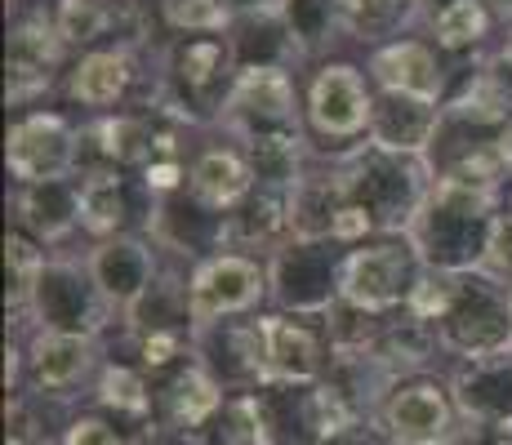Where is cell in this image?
<instances>
[{"label": "cell", "instance_id": "cell-1", "mask_svg": "<svg viewBox=\"0 0 512 445\" xmlns=\"http://www.w3.org/2000/svg\"><path fill=\"white\" fill-rule=\"evenodd\" d=\"M504 196L508 192L459 183V178H432L428 201L419 205L406 236L432 272H472L486 259V241L495 214L504 210Z\"/></svg>", "mask_w": 512, "mask_h": 445}, {"label": "cell", "instance_id": "cell-2", "mask_svg": "<svg viewBox=\"0 0 512 445\" xmlns=\"http://www.w3.org/2000/svg\"><path fill=\"white\" fill-rule=\"evenodd\" d=\"M241 76V63L232 54L228 32L223 36H179L165 49L156 103L170 107L192 130H214L223 121V107L232 98V85Z\"/></svg>", "mask_w": 512, "mask_h": 445}, {"label": "cell", "instance_id": "cell-3", "mask_svg": "<svg viewBox=\"0 0 512 445\" xmlns=\"http://www.w3.org/2000/svg\"><path fill=\"white\" fill-rule=\"evenodd\" d=\"M343 187H348V205L366 210L374 232L388 236L415 223L419 205L432 192V170L423 156H401L361 143L343 152Z\"/></svg>", "mask_w": 512, "mask_h": 445}, {"label": "cell", "instance_id": "cell-4", "mask_svg": "<svg viewBox=\"0 0 512 445\" xmlns=\"http://www.w3.org/2000/svg\"><path fill=\"white\" fill-rule=\"evenodd\" d=\"M374 112V81L357 63L326 58L312 72L303 94V121H308L312 152H352L366 143Z\"/></svg>", "mask_w": 512, "mask_h": 445}, {"label": "cell", "instance_id": "cell-5", "mask_svg": "<svg viewBox=\"0 0 512 445\" xmlns=\"http://www.w3.org/2000/svg\"><path fill=\"white\" fill-rule=\"evenodd\" d=\"M437 339L446 356L459 361H481L512 348V285L495 281L490 272L472 267L455 272V299L441 312Z\"/></svg>", "mask_w": 512, "mask_h": 445}, {"label": "cell", "instance_id": "cell-6", "mask_svg": "<svg viewBox=\"0 0 512 445\" xmlns=\"http://www.w3.org/2000/svg\"><path fill=\"white\" fill-rule=\"evenodd\" d=\"M423 276H428V263L406 232L370 236V241L352 245L343 259V303L374 316H392L410 308Z\"/></svg>", "mask_w": 512, "mask_h": 445}, {"label": "cell", "instance_id": "cell-7", "mask_svg": "<svg viewBox=\"0 0 512 445\" xmlns=\"http://www.w3.org/2000/svg\"><path fill=\"white\" fill-rule=\"evenodd\" d=\"M343 259L348 245L339 241H290L268 259V303L272 312L326 316L343 299Z\"/></svg>", "mask_w": 512, "mask_h": 445}, {"label": "cell", "instance_id": "cell-8", "mask_svg": "<svg viewBox=\"0 0 512 445\" xmlns=\"http://www.w3.org/2000/svg\"><path fill=\"white\" fill-rule=\"evenodd\" d=\"M112 321H121V316L112 312V303H107L103 290L94 285L90 263L49 254L45 272L36 276L32 308H27V330H58V334H90V339H103V334L112 330Z\"/></svg>", "mask_w": 512, "mask_h": 445}, {"label": "cell", "instance_id": "cell-9", "mask_svg": "<svg viewBox=\"0 0 512 445\" xmlns=\"http://www.w3.org/2000/svg\"><path fill=\"white\" fill-rule=\"evenodd\" d=\"M219 125L232 143L268 138V134H308L294 72H281V67H245L236 76Z\"/></svg>", "mask_w": 512, "mask_h": 445}, {"label": "cell", "instance_id": "cell-10", "mask_svg": "<svg viewBox=\"0 0 512 445\" xmlns=\"http://www.w3.org/2000/svg\"><path fill=\"white\" fill-rule=\"evenodd\" d=\"M5 165L18 187L81 178V130L67 112H36L18 116L5 138Z\"/></svg>", "mask_w": 512, "mask_h": 445}, {"label": "cell", "instance_id": "cell-11", "mask_svg": "<svg viewBox=\"0 0 512 445\" xmlns=\"http://www.w3.org/2000/svg\"><path fill=\"white\" fill-rule=\"evenodd\" d=\"M192 334L205 325L232 321V316H250L268 299V263L250 259V254H214V259L192 267Z\"/></svg>", "mask_w": 512, "mask_h": 445}, {"label": "cell", "instance_id": "cell-12", "mask_svg": "<svg viewBox=\"0 0 512 445\" xmlns=\"http://www.w3.org/2000/svg\"><path fill=\"white\" fill-rule=\"evenodd\" d=\"M192 356L219 379V388L259 392L268 383V339H263V312L232 316V321L205 325L192 334Z\"/></svg>", "mask_w": 512, "mask_h": 445}, {"label": "cell", "instance_id": "cell-13", "mask_svg": "<svg viewBox=\"0 0 512 445\" xmlns=\"http://www.w3.org/2000/svg\"><path fill=\"white\" fill-rule=\"evenodd\" d=\"M459 419L464 414H459L450 383H437L428 374L401 379L379 410V423L392 445H450L459 432Z\"/></svg>", "mask_w": 512, "mask_h": 445}, {"label": "cell", "instance_id": "cell-14", "mask_svg": "<svg viewBox=\"0 0 512 445\" xmlns=\"http://www.w3.org/2000/svg\"><path fill=\"white\" fill-rule=\"evenodd\" d=\"M63 36L54 27V14L45 9H27L9 23V45H5V98L9 107H27L41 94H49L58 67H63Z\"/></svg>", "mask_w": 512, "mask_h": 445}, {"label": "cell", "instance_id": "cell-15", "mask_svg": "<svg viewBox=\"0 0 512 445\" xmlns=\"http://www.w3.org/2000/svg\"><path fill=\"white\" fill-rule=\"evenodd\" d=\"M366 72L374 89L388 94H410L423 103H446L450 98V67L432 41L423 36H397L388 45H374L366 58Z\"/></svg>", "mask_w": 512, "mask_h": 445}, {"label": "cell", "instance_id": "cell-16", "mask_svg": "<svg viewBox=\"0 0 512 445\" xmlns=\"http://www.w3.org/2000/svg\"><path fill=\"white\" fill-rule=\"evenodd\" d=\"M90 263L94 285L103 290V299L112 303L116 316H125L134 303L152 290V281L161 276V250L147 241L143 232H125V236H107V241H94V250L85 254Z\"/></svg>", "mask_w": 512, "mask_h": 445}, {"label": "cell", "instance_id": "cell-17", "mask_svg": "<svg viewBox=\"0 0 512 445\" xmlns=\"http://www.w3.org/2000/svg\"><path fill=\"white\" fill-rule=\"evenodd\" d=\"M268 339V383H317L330 370V339L321 316L263 312Z\"/></svg>", "mask_w": 512, "mask_h": 445}, {"label": "cell", "instance_id": "cell-18", "mask_svg": "<svg viewBox=\"0 0 512 445\" xmlns=\"http://www.w3.org/2000/svg\"><path fill=\"white\" fill-rule=\"evenodd\" d=\"M152 210H156V196L143 187V178H130L125 170L81 174V232H90L94 241L125 236L134 219L147 232Z\"/></svg>", "mask_w": 512, "mask_h": 445}, {"label": "cell", "instance_id": "cell-19", "mask_svg": "<svg viewBox=\"0 0 512 445\" xmlns=\"http://www.w3.org/2000/svg\"><path fill=\"white\" fill-rule=\"evenodd\" d=\"M343 205V152H312L308 170L290 187V232L299 241H334V219Z\"/></svg>", "mask_w": 512, "mask_h": 445}, {"label": "cell", "instance_id": "cell-20", "mask_svg": "<svg viewBox=\"0 0 512 445\" xmlns=\"http://www.w3.org/2000/svg\"><path fill=\"white\" fill-rule=\"evenodd\" d=\"M98 339L90 334H58V330H27V374L36 397H72L94 370Z\"/></svg>", "mask_w": 512, "mask_h": 445}, {"label": "cell", "instance_id": "cell-21", "mask_svg": "<svg viewBox=\"0 0 512 445\" xmlns=\"http://www.w3.org/2000/svg\"><path fill=\"white\" fill-rule=\"evenodd\" d=\"M290 236V192H277V187H254L236 210L223 214V250L232 254L268 263Z\"/></svg>", "mask_w": 512, "mask_h": 445}, {"label": "cell", "instance_id": "cell-22", "mask_svg": "<svg viewBox=\"0 0 512 445\" xmlns=\"http://www.w3.org/2000/svg\"><path fill=\"white\" fill-rule=\"evenodd\" d=\"M54 27L67 49H103V41L130 45L139 41V5L134 0H54Z\"/></svg>", "mask_w": 512, "mask_h": 445}, {"label": "cell", "instance_id": "cell-23", "mask_svg": "<svg viewBox=\"0 0 512 445\" xmlns=\"http://www.w3.org/2000/svg\"><path fill=\"white\" fill-rule=\"evenodd\" d=\"M450 392H455L464 423H486V428L512 432V348L481 356V361H459Z\"/></svg>", "mask_w": 512, "mask_h": 445}, {"label": "cell", "instance_id": "cell-24", "mask_svg": "<svg viewBox=\"0 0 512 445\" xmlns=\"http://www.w3.org/2000/svg\"><path fill=\"white\" fill-rule=\"evenodd\" d=\"M441 112H446L441 103H423V98H410V94L374 89L366 143L383 147V152H401V156H428L432 138L441 130Z\"/></svg>", "mask_w": 512, "mask_h": 445}, {"label": "cell", "instance_id": "cell-25", "mask_svg": "<svg viewBox=\"0 0 512 445\" xmlns=\"http://www.w3.org/2000/svg\"><path fill=\"white\" fill-rule=\"evenodd\" d=\"M134 81H139V67H134V49L130 45H103L81 54L67 67V98L76 107H90V112H112L116 103L130 98Z\"/></svg>", "mask_w": 512, "mask_h": 445}, {"label": "cell", "instance_id": "cell-26", "mask_svg": "<svg viewBox=\"0 0 512 445\" xmlns=\"http://www.w3.org/2000/svg\"><path fill=\"white\" fill-rule=\"evenodd\" d=\"M14 214H18V232H27L32 241L63 245L72 232H81V178L18 187Z\"/></svg>", "mask_w": 512, "mask_h": 445}, {"label": "cell", "instance_id": "cell-27", "mask_svg": "<svg viewBox=\"0 0 512 445\" xmlns=\"http://www.w3.org/2000/svg\"><path fill=\"white\" fill-rule=\"evenodd\" d=\"M187 192L210 210L228 214L254 192V170L236 143H210L187 161Z\"/></svg>", "mask_w": 512, "mask_h": 445}, {"label": "cell", "instance_id": "cell-28", "mask_svg": "<svg viewBox=\"0 0 512 445\" xmlns=\"http://www.w3.org/2000/svg\"><path fill=\"white\" fill-rule=\"evenodd\" d=\"M156 397L165 405V428H183L201 437L205 428H214L223 410V388L201 361H183L179 370H170V379L156 388Z\"/></svg>", "mask_w": 512, "mask_h": 445}, {"label": "cell", "instance_id": "cell-29", "mask_svg": "<svg viewBox=\"0 0 512 445\" xmlns=\"http://www.w3.org/2000/svg\"><path fill=\"white\" fill-rule=\"evenodd\" d=\"M228 41H232L241 72L245 67H281V72H294V63H303V49L294 45L277 5L254 9V14H236L228 27Z\"/></svg>", "mask_w": 512, "mask_h": 445}, {"label": "cell", "instance_id": "cell-30", "mask_svg": "<svg viewBox=\"0 0 512 445\" xmlns=\"http://www.w3.org/2000/svg\"><path fill=\"white\" fill-rule=\"evenodd\" d=\"M285 27H290L294 45L303 49V58H321L348 32V18H343L339 0H277Z\"/></svg>", "mask_w": 512, "mask_h": 445}, {"label": "cell", "instance_id": "cell-31", "mask_svg": "<svg viewBox=\"0 0 512 445\" xmlns=\"http://www.w3.org/2000/svg\"><path fill=\"white\" fill-rule=\"evenodd\" d=\"M428 32L441 54H472L495 32V5L490 0H450L446 9L428 18Z\"/></svg>", "mask_w": 512, "mask_h": 445}, {"label": "cell", "instance_id": "cell-32", "mask_svg": "<svg viewBox=\"0 0 512 445\" xmlns=\"http://www.w3.org/2000/svg\"><path fill=\"white\" fill-rule=\"evenodd\" d=\"M339 9L348 18V32L374 45L397 41L419 18V0H339Z\"/></svg>", "mask_w": 512, "mask_h": 445}, {"label": "cell", "instance_id": "cell-33", "mask_svg": "<svg viewBox=\"0 0 512 445\" xmlns=\"http://www.w3.org/2000/svg\"><path fill=\"white\" fill-rule=\"evenodd\" d=\"M49 254L41 241H32L27 232H9L5 236V272H9V290H5V303H9V316L18 325L27 321V308H32V290H36V276L45 272Z\"/></svg>", "mask_w": 512, "mask_h": 445}, {"label": "cell", "instance_id": "cell-34", "mask_svg": "<svg viewBox=\"0 0 512 445\" xmlns=\"http://www.w3.org/2000/svg\"><path fill=\"white\" fill-rule=\"evenodd\" d=\"M152 383L143 379L139 365H125V361H107L103 374H98V405L116 414H152Z\"/></svg>", "mask_w": 512, "mask_h": 445}, {"label": "cell", "instance_id": "cell-35", "mask_svg": "<svg viewBox=\"0 0 512 445\" xmlns=\"http://www.w3.org/2000/svg\"><path fill=\"white\" fill-rule=\"evenodd\" d=\"M161 23L179 36H223L232 27V5L228 0H156Z\"/></svg>", "mask_w": 512, "mask_h": 445}, {"label": "cell", "instance_id": "cell-36", "mask_svg": "<svg viewBox=\"0 0 512 445\" xmlns=\"http://www.w3.org/2000/svg\"><path fill=\"white\" fill-rule=\"evenodd\" d=\"M214 437H219V445H268L254 392H236V397L223 401L219 419H214Z\"/></svg>", "mask_w": 512, "mask_h": 445}, {"label": "cell", "instance_id": "cell-37", "mask_svg": "<svg viewBox=\"0 0 512 445\" xmlns=\"http://www.w3.org/2000/svg\"><path fill=\"white\" fill-rule=\"evenodd\" d=\"M481 272H490L495 281L512 285V187H508V196H504V210L495 214V227H490Z\"/></svg>", "mask_w": 512, "mask_h": 445}, {"label": "cell", "instance_id": "cell-38", "mask_svg": "<svg viewBox=\"0 0 512 445\" xmlns=\"http://www.w3.org/2000/svg\"><path fill=\"white\" fill-rule=\"evenodd\" d=\"M63 445H125V437L103 419H72L63 432Z\"/></svg>", "mask_w": 512, "mask_h": 445}, {"label": "cell", "instance_id": "cell-39", "mask_svg": "<svg viewBox=\"0 0 512 445\" xmlns=\"http://www.w3.org/2000/svg\"><path fill=\"white\" fill-rule=\"evenodd\" d=\"M499 165H504V174H508V187H512V121L499 130Z\"/></svg>", "mask_w": 512, "mask_h": 445}, {"label": "cell", "instance_id": "cell-40", "mask_svg": "<svg viewBox=\"0 0 512 445\" xmlns=\"http://www.w3.org/2000/svg\"><path fill=\"white\" fill-rule=\"evenodd\" d=\"M232 14H254V9H272L277 0H228Z\"/></svg>", "mask_w": 512, "mask_h": 445}, {"label": "cell", "instance_id": "cell-41", "mask_svg": "<svg viewBox=\"0 0 512 445\" xmlns=\"http://www.w3.org/2000/svg\"><path fill=\"white\" fill-rule=\"evenodd\" d=\"M495 58H499V63H504V67H508V72H512V23H508L504 41H499V49H495Z\"/></svg>", "mask_w": 512, "mask_h": 445}]
</instances>
